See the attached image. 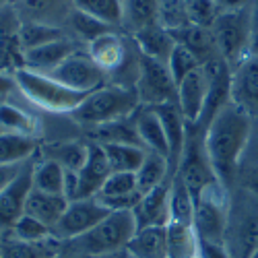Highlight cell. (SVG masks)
<instances>
[{"label": "cell", "mask_w": 258, "mask_h": 258, "mask_svg": "<svg viewBox=\"0 0 258 258\" xmlns=\"http://www.w3.org/2000/svg\"><path fill=\"white\" fill-rule=\"evenodd\" d=\"M252 116L229 101L205 128V149L217 180L231 190L238 182L242 159L250 141Z\"/></svg>", "instance_id": "obj_1"}, {"label": "cell", "mask_w": 258, "mask_h": 258, "mask_svg": "<svg viewBox=\"0 0 258 258\" xmlns=\"http://www.w3.org/2000/svg\"><path fill=\"white\" fill-rule=\"evenodd\" d=\"M225 246L233 258L258 254V195L248 188L235 186L229 190Z\"/></svg>", "instance_id": "obj_2"}, {"label": "cell", "mask_w": 258, "mask_h": 258, "mask_svg": "<svg viewBox=\"0 0 258 258\" xmlns=\"http://www.w3.org/2000/svg\"><path fill=\"white\" fill-rule=\"evenodd\" d=\"M139 107H141V101L135 87H124V85L110 83L91 91L71 116L75 118V122L83 126L97 128L101 124L131 118Z\"/></svg>", "instance_id": "obj_3"}, {"label": "cell", "mask_w": 258, "mask_h": 258, "mask_svg": "<svg viewBox=\"0 0 258 258\" xmlns=\"http://www.w3.org/2000/svg\"><path fill=\"white\" fill-rule=\"evenodd\" d=\"M139 225L133 211H110L93 229L73 240L71 246L75 256H101L120 254L135 238Z\"/></svg>", "instance_id": "obj_4"}, {"label": "cell", "mask_w": 258, "mask_h": 258, "mask_svg": "<svg viewBox=\"0 0 258 258\" xmlns=\"http://www.w3.org/2000/svg\"><path fill=\"white\" fill-rule=\"evenodd\" d=\"M15 81L19 91L23 93L33 105L41 107L52 114H73L77 107L83 103V99L89 93H79L69 87H64L62 83L54 81L46 73H35L25 67L17 69Z\"/></svg>", "instance_id": "obj_5"}, {"label": "cell", "mask_w": 258, "mask_h": 258, "mask_svg": "<svg viewBox=\"0 0 258 258\" xmlns=\"http://www.w3.org/2000/svg\"><path fill=\"white\" fill-rule=\"evenodd\" d=\"M211 31L221 58L231 69H235L250 54V44L254 37L250 7L238 11H223L211 27Z\"/></svg>", "instance_id": "obj_6"}, {"label": "cell", "mask_w": 258, "mask_h": 258, "mask_svg": "<svg viewBox=\"0 0 258 258\" xmlns=\"http://www.w3.org/2000/svg\"><path fill=\"white\" fill-rule=\"evenodd\" d=\"M229 215V190L217 180L195 199V231L199 240L225 244Z\"/></svg>", "instance_id": "obj_7"}, {"label": "cell", "mask_w": 258, "mask_h": 258, "mask_svg": "<svg viewBox=\"0 0 258 258\" xmlns=\"http://www.w3.org/2000/svg\"><path fill=\"white\" fill-rule=\"evenodd\" d=\"M176 174L184 180V184L188 186L190 195L195 199L209 184L217 182V176H215L207 149H205V133L199 131L197 126H188V139H186Z\"/></svg>", "instance_id": "obj_8"}, {"label": "cell", "mask_w": 258, "mask_h": 258, "mask_svg": "<svg viewBox=\"0 0 258 258\" xmlns=\"http://www.w3.org/2000/svg\"><path fill=\"white\" fill-rule=\"evenodd\" d=\"M135 89L141 105L147 107L178 101V85L174 77H171L167 64L143 54L139 62V77L135 83Z\"/></svg>", "instance_id": "obj_9"}, {"label": "cell", "mask_w": 258, "mask_h": 258, "mask_svg": "<svg viewBox=\"0 0 258 258\" xmlns=\"http://www.w3.org/2000/svg\"><path fill=\"white\" fill-rule=\"evenodd\" d=\"M54 81L62 83L64 87H69L79 93H91L99 87H103L105 73L99 69V64L89 56V52L77 50L64 60L60 67H56L52 73H48Z\"/></svg>", "instance_id": "obj_10"}, {"label": "cell", "mask_w": 258, "mask_h": 258, "mask_svg": "<svg viewBox=\"0 0 258 258\" xmlns=\"http://www.w3.org/2000/svg\"><path fill=\"white\" fill-rule=\"evenodd\" d=\"M107 215H110V209H105L97 199L71 201L62 219L54 227V235L62 242H73L93 229Z\"/></svg>", "instance_id": "obj_11"}, {"label": "cell", "mask_w": 258, "mask_h": 258, "mask_svg": "<svg viewBox=\"0 0 258 258\" xmlns=\"http://www.w3.org/2000/svg\"><path fill=\"white\" fill-rule=\"evenodd\" d=\"M33 165L35 161L29 159L21 174L0 192V229H11L25 215L27 199L33 190Z\"/></svg>", "instance_id": "obj_12"}, {"label": "cell", "mask_w": 258, "mask_h": 258, "mask_svg": "<svg viewBox=\"0 0 258 258\" xmlns=\"http://www.w3.org/2000/svg\"><path fill=\"white\" fill-rule=\"evenodd\" d=\"M231 101L252 118L258 116V56L248 54L231 69Z\"/></svg>", "instance_id": "obj_13"}, {"label": "cell", "mask_w": 258, "mask_h": 258, "mask_svg": "<svg viewBox=\"0 0 258 258\" xmlns=\"http://www.w3.org/2000/svg\"><path fill=\"white\" fill-rule=\"evenodd\" d=\"M209 97V73L199 67L178 83V105L190 126H197L203 118Z\"/></svg>", "instance_id": "obj_14"}, {"label": "cell", "mask_w": 258, "mask_h": 258, "mask_svg": "<svg viewBox=\"0 0 258 258\" xmlns=\"http://www.w3.org/2000/svg\"><path fill=\"white\" fill-rule=\"evenodd\" d=\"M112 167L99 143H89V155L85 165L77 171V199H95L110 178ZM75 199V201H77Z\"/></svg>", "instance_id": "obj_15"}, {"label": "cell", "mask_w": 258, "mask_h": 258, "mask_svg": "<svg viewBox=\"0 0 258 258\" xmlns=\"http://www.w3.org/2000/svg\"><path fill=\"white\" fill-rule=\"evenodd\" d=\"M141 197L143 195L137 186V174L112 171L95 199L110 211H133L139 205Z\"/></svg>", "instance_id": "obj_16"}, {"label": "cell", "mask_w": 258, "mask_h": 258, "mask_svg": "<svg viewBox=\"0 0 258 258\" xmlns=\"http://www.w3.org/2000/svg\"><path fill=\"white\" fill-rule=\"evenodd\" d=\"M137 50V46H135ZM89 56L99 64V69L105 73V75H118L124 71V67L131 62L133 54L128 50L126 41L116 33V31H110L101 37H97L95 41L89 44Z\"/></svg>", "instance_id": "obj_17"}, {"label": "cell", "mask_w": 258, "mask_h": 258, "mask_svg": "<svg viewBox=\"0 0 258 258\" xmlns=\"http://www.w3.org/2000/svg\"><path fill=\"white\" fill-rule=\"evenodd\" d=\"M77 50H79V46L73 39H69L67 35H64L56 41H50V44H44L39 48L23 52V67L29 69V71H35V73H46L48 75L56 67H60V64L71 54H75Z\"/></svg>", "instance_id": "obj_18"}, {"label": "cell", "mask_w": 258, "mask_h": 258, "mask_svg": "<svg viewBox=\"0 0 258 258\" xmlns=\"http://www.w3.org/2000/svg\"><path fill=\"white\" fill-rule=\"evenodd\" d=\"M169 192H171V180L141 197L139 205L133 209L139 229L169 223Z\"/></svg>", "instance_id": "obj_19"}, {"label": "cell", "mask_w": 258, "mask_h": 258, "mask_svg": "<svg viewBox=\"0 0 258 258\" xmlns=\"http://www.w3.org/2000/svg\"><path fill=\"white\" fill-rule=\"evenodd\" d=\"M62 240L56 235L41 242L19 240L11 229H0V248L3 258H54L62 252Z\"/></svg>", "instance_id": "obj_20"}, {"label": "cell", "mask_w": 258, "mask_h": 258, "mask_svg": "<svg viewBox=\"0 0 258 258\" xmlns=\"http://www.w3.org/2000/svg\"><path fill=\"white\" fill-rule=\"evenodd\" d=\"M174 35L176 44H182L186 50H190L199 58V62L203 64H209V62H215V60H221V54H219V48L215 44V37H213V31L207 29V27H199V25H186V27H180L176 31H171Z\"/></svg>", "instance_id": "obj_21"}, {"label": "cell", "mask_w": 258, "mask_h": 258, "mask_svg": "<svg viewBox=\"0 0 258 258\" xmlns=\"http://www.w3.org/2000/svg\"><path fill=\"white\" fill-rule=\"evenodd\" d=\"M131 39L137 44V48L143 56H149V58L165 62V64H167L171 52H174V48H176L174 35H171V31L165 29L161 23L149 25V27L137 31L135 35H131Z\"/></svg>", "instance_id": "obj_22"}, {"label": "cell", "mask_w": 258, "mask_h": 258, "mask_svg": "<svg viewBox=\"0 0 258 258\" xmlns=\"http://www.w3.org/2000/svg\"><path fill=\"white\" fill-rule=\"evenodd\" d=\"M133 118H135L139 139H141V143H143V147L147 149V151L165 155L169 159V145H167V139H165V131H163L161 120L155 114L153 107L141 105Z\"/></svg>", "instance_id": "obj_23"}, {"label": "cell", "mask_w": 258, "mask_h": 258, "mask_svg": "<svg viewBox=\"0 0 258 258\" xmlns=\"http://www.w3.org/2000/svg\"><path fill=\"white\" fill-rule=\"evenodd\" d=\"M126 252L133 258H169L165 225L137 229L135 238L126 246Z\"/></svg>", "instance_id": "obj_24"}, {"label": "cell", "mask_w": 258, "mask_h": 258, "mask_svg": "<svg viewBox=\"0 0 258 258\" xmlns=\"http://www.w3.org/2000/svg\"><path fill=\"white\" fill-rule=\"evenodd\" d=\"M69 199L62 195H50V192H41V190H31V195L27 199V207L25 213L31 217L39 219L41 223H46L48 227H56V223L62 219L64 211L69 207Z\"/></svg>", "instance_id": "obj_25"}, {"label": "cell", "mask_w": 258, "mask_h": 258, "mask_svg": "<svg viewBox=\"0 0 258 258\" xmlns=\"http://www.w3.org/2000/svg\"><path fill=\"white\" fill-rule=\"evenodd\" d=\"M159 23V0H122V27L128 35Z\"/></svg>", "instance_id": "obj_26"}, {"label": "cell", "mask_w": 258, "mask_h": 258, "mask_svg": "<svg viewBox=\"0 0 258 258\" xmlns=\"http://www.w3.org/2000/svg\"><path fill=\"white\" fill-rule=\"evenodd\" d=\"M171 180V167H169V159L165 155L147 151L145 161L141 163V167L137 169V186L141 195H147L153 188L165 184Z\"/></svg>", "instance_id": "obj_27"}, {"label": "cell", "mask_w": 258, "mask_h": 258, "mask_svg": "<svg viewBox=\"0 0 258 258\" xmlns=\"http://www.w3.org/2000/svg\"><path fill=\"white\" fill-rule=\"evenodd\" d=\"M167 229V252L169 258H197L199 256V235L195 225L169 221Z\"/></svg>", "instance_id": "obj_28"}, {"label": "cell", "mask_w": 258, "mask_h": 258, "mask_svg": "<svg viewBox=\"0 0 258 258\" xmlns=\"http://www.w3.org/2000/svg\"><path fill=\"white\" fill-rule=\"evenodd\" d=\"M17 15L21 21H37V23L58 25L56 21L62 15H69L73 11H64V0H17Z\"/></svg>", "instance_id": "obj_29"}, {"label": "cell", "mask_w": 258, "mask_h": 258, "mask_svg": "<svg viewBox=\"0 0 258 258\" xmlns=\"http://www.w3.org/2000/svg\"><path fill=\"white\" fill-rule=\"evenodd\" d=\"M107 155L112 171H128L137 174V169L147 157V149L139 145H124V143H105L101 145Z\"/></svg>", "instance_id": "obj_30"}, {"label": "cell", "mask_w": 258, "mask_h": 258, "mask_svg": "<svg viewBox=\"0 0 258 258\" xmlns=\"http://www.w3.org/2000/svg\"><path fill=\"white\" fill-rule=\"evenodd\" d=\"M60 37H64L62 27L50 25V23H37V21H21V27L17 33L21 52L39 48V46L50 44V41H56Z\"/></svg>", "instance_id": "obj_31"}, {"label": "cell", "mask_w": 258, "mask_h": 258, "mask_svg": "<svg viewBox=\"0 0 258 258\" xmlns=\"http://www.w3.org/2000/svg\"><path fill=\"white\" fill-rule=\"evenodd\" d=\"M133 116L124 118V120L110 122V124H101L97 128H91L93 143H99V145H105V143H124V145H139V147H143Z\"/></svg>", "instance_id": "obj_32"}, {"label": "cell", "mask_w": 258, "mask_h": 258, "mask_svg": "<svg viewBox=\"0 0 258 258\" xmlns=\"http://www.w3.org/2000/svg\"><path fill=\"white\" fill-rule=\"evenodd\" d=\"M33 188L50 195H62L67 188V169L54 159H41L33 165Z\"/></svg>", "instance_id": "obj_33"}, {"label": "cell", "mask_w": 258, "mask_h": 258, "mask_svg": "<svg viewBox=\"0 0 258 258\" xmlns=\"http://www.w3.org/2000/svg\"><path fill=\"white\" fill-rule=\"evenodd\" d=\"M37 151L35 137H25L17 133L0 135V163H25Z\"/></svg>", "instance_id": "obj_34"}, {"label": "cell", "mask_w": 258, "mask_h": 258, "mask_svg": "<svg viewBox=\"0 0 258 258\" xmlns=\"http://www.w3.org/2000/svg\"><path fill=\"white\" fill-rule=\"evenodd\" d=\"M169 221L192 225L195 221V197L190 195L184 180L176 174L171 178V192H169Z\"/></svg>", "instance_id": "obj_35"}, {"label": "cell", "mask_w": 258, "mask_h": 258, "mask_svg": "<svg viewBox=\"0 0 258 258\" xmlns=\"http://www.w3.org/2000/svg\"><path fill=\"white\" fill-rule=\"evenodd\" d=\"M46 159H54L60 163L64 169L69 171H79L89 155V143H81V141H71V143H54L46 147Z\"/></svg>", "instance_id": "obj_36"}, {"label": "cell", "mask_w": 258, "mask_h": 258, "mask_svg": "<svg viewBox=\"0 0 258 258\" xmlns=\"http://www.w3.org/2000/svg\"><path fill=\"white\" fill-rule=\"evenodd\" d=\"M0 126L5 133H17L25 137H35V133L39 131V124L31 114L7 101L0 103Z\"/></svg>", "instance_id": "obj_37"}, {"label": "cell", "mask_w": 258, "mask_h": 258, "mask_svg": "<svg viewBox=\"0 0 258 258\" xmlns=\"http://www.w3.org/2000/svg\"><path fill=\"white\" fill-rule=\"evenodd\" d=\"M73 9L91 15L110 27H122V0H73Z\"/></svg>", "instance_id": "obj_38"}, {"label": "cell", "mask_w": 258, "mask_h": 258, "mask_svg": "<svg viewBox=\"0 0 258 258\" xmlns=\"http://www.w3.org/2000/svg\"><path fill=\"white\" fill-rule=\"evenodd\" d=\"M67 21H69L71 29L75 31V35L81 37L83 41H87V44H91V41H95L97 37H101V35H105V33H110V31L116 29V27L105 25L103 21H99V19H95L91 15H85V13L77 11V9L69 15Z\"/></svg>", "instance_id": "obj_39"}, {"label": "cell", "mask_w": 258, "mask_h": 258, "mask_svg": "<svg viewBox=\"0 0 258 258\" xmlns=\"http://www.w3.org/2000/svg\"><path fill=\"white\" fill-rule=\"evenodd\" d=\"M186 13L192 25L211 29L223 11L217 7L215 0H186Z\"/></svg>", "instance_id": "obj_40"}, {"label": "cell", "mask_w": 258, "mask_h": 258, "mask_svg": "<svg viewBox=\"0 0 258 258\" xmlns=\"http://www.w3.org/2000/svg\"><path fill=\"white\" fill-rule=\"evenodd\" d=\"M159 23L169 31L190 25L186 0H159Z\"/></svg>", "instance_id": "obj_41"}, {"label": "cell", "mask_w": 258, "mask_h": 258, "mask_svg": "<svg viewBox=\"0 0 258 258\" xmlns=\"http://www.w3.org/2000/svg\"><path fill=\"white\" fill-rule=\"evenodd\" d=\"M199 67H203V64L199 62V58L192 54L190 50H186L182 44H176L174 52H171V56H169V60H167V69H169L171 77H174L176 85H178L184 77H188L192 71H197Z\"/></svg>", "instance_id": "obj_42"}, {"label": "cell", "mask_w": 258, "mask_h": 258, "mask_svg": "<svg viewBox=\"0 0 258 258\" xmlns=\"http://www.w3.org/2000/svg\"><path fill=\"white\" fill-rule=\"evenodd\" d=\"M11 231L17 235L19 240H25V242H41V240H48L54 235L52 227H48L46 223H41L39 219L31 217V215H23L13 227Z\"/></svg>", "instance_id": "obj_43"}, {"label": "cell", "mask_w": 258, "mask_h": 258, "mask_svg": "<svg viewBox=\"0 0 258 258\" xmlns=\"http://www.w3.org/2000/svg\"><path fill=\"white\" fill-rule=\"evenodd\" d=\"M256 165H258V116L252 118L250 141H248L246 153H244V159H242V167H256Z\"/></svg>", "instance_id": "obj_44"}, {"label": "cell", "mask_w": 258, "mask_h": 258, "mask_svg": "<svg viewBox=\"0 0 258 258\" xmlns=\"http://www.w3.org/2000/svg\"><path fill=\"white\" fill-rule=\"evenodd\" d=\"M199 258H233L225 244L199 240Z\"/></svg>", "instance_id": "obj_45"}, {"label": "cell", "mask_w": 258, "mask_h": 258, "mask_svg": "<svg viewBox=\"0 0 258 258\" xmlns=\"http://www.w3.org/2000/svg\"><path fill=\"white\" fill-rule=\"evenodd\" d=\"M25 163H0V192L21 174V169L25 167Z\"/></svg>", "instance_id": "obj_46"}, {"label": "cell", "mask_w": 258, "mask_h": 258, "mask_svg": "<svg viewBox=\"0 0 258 258\" xmlns=\"http://www.w3.org/2000/svg\"><path fill=\"white\" fill-rule=\"evenodd\" d=\"M19 87H17V81H15V75L13 73H7V71H0V103H5V99L15 93Z\"/></svg>", "instance_id": "obj_47"}, {"label": "cell", "mask_w": 258, "mask_h": 258, "mask_svg": "<svg viewBox=\"0 0 258 258\" xmlns=\"http://www.w3.org/2000/svg\"><path fill=\"white\" fill-rule=\"evenodd\" d=\"M215 3H217L221 11H238V9L250 7L252 0H215Z\"/></svg>", "instance_id": "obj_48"}, {"label": "cell", "mask_w": 258, "mask_h": 258, "mask_svg": "<svg viewBox=\"0 0 258 258\" xmlns=\"http://www.w3.org/2000/svg\"><path fill=\"white\" fill-rule=\"evenodd\" d=\"M250 15H252V31L258 33V0H252V5H250Z\"/></svg>", "instance_id": "obj_49"}, {"label": "cell", "mask_w": 258, "mask_h": 258, "mask_svg": "<svg viewBox=\"0 0 258 258\" xmlns=\"http://www.w3.org/2000/svg\"><path fill=\"white\" fill-rule=\"evenodd\" d=\"M250 54H256V56H258V33H254V37H252V44H250Z\"/></svg>", "instance_id": "obj_50"}, {"label": "cell", "mask_w": 258, "mask_h": 258, "mask_svg": "<svg viewBox=\"0 0 258 258\" xmlns=\"http://www.w3.org/2000/svg\"><path fill=\"white\" fill-rule=\"evenodd\" d=\"M79 258H118V254H101V256H79Z\"/></svg>", "instance_id": "obj_51"}, {"label": "cell", "mask_w": 258, "mask_h": 258, "mask_svg": "<svg viewBox=\"0 0 258 258\" xmlns=\"http://www.w3.org/2000/svg\"><path fill=\"white\" fill-rule=\"evenodd\" d=\"M54 258H79V256H75V254H64V252H60L58 256H54Z\"/></svg>", "instance_id": "obj_52"}, {"label": "cell", "mask_w": 258, "mask_h": 258, "mask_svg": "<svg viewBox=\"0 0 258 258\" xmlns=\"http://www.w3.org/2000/svg\"><path fill=\"white\" fill-rule=\"evenodd\" d=\"M118 258H133V256H131V254H128L126 250H124V252H120V254H118Z\"/></svg>", "instance_id": "obj_53"}, {"label": "cell", "mask_w": 258, "mask_h": 258, "mask_svg": "<svg viewBox=\"0 0 258 258\" xmlns=\"http://www.w3.org/2000/svg\"><path fill=\"white\" fill-rule=\"evenodd\" d=\"M11 0H0V9H5V5H9Z\"/></svg>", "instance_id": "obj_54"}, {"label": "cell", "mask_w": 258, "mask_h": 258, "mask_svg": "<svg viewBox=\"0 0 258 258\" xmlns=\"http://www.w3.org/2000/svg\"><path fill=\"white\" fill-rule=\"evenodd\" d=\"M3 133H5V131H3V126H0V135H3Z\"/></svg>", "instance_id": "obj_55"}, {"label": "cell", "mask_w": 258, "mask_h": 258, "mask_svg": "<svg viewBox=\"0 0 258 258\" xmlns=\"http://www.w3.org/2000/svg\"><path fill=\"white\" fill-rule=\"evenodd\" d=\"M0 258H3V248H0Z\"/></svg>", "instance_id": "obj_56"}, {"label": "cell", "mask_w": 258, "mask_h": 258, "mask_svg": "<svg viewBox=\"0 0 258 258\" xmlns=\"http://www.w3.org/2000/svg\"><path fill=\"white\" fill-rule=\"evenodd\" d=\"M254 258H258V254H256V256H254Z\"/></svg>", "instance_id": "obj_57"}, {"label": "cell", "mask_w": 258, "mask_h": 258, "mask_svg": "<svg viewBox=\"0 0 258 258\" xmlns=\"http://www.w3.org/2000/svg\"><path fill=\"white\" fill-rule=\"evenodd\" d=\"M197 258H199V256H197Z\"/></svg>", "instance_id": "obj_58"}]
</instances>
